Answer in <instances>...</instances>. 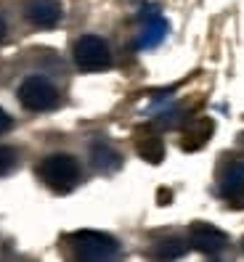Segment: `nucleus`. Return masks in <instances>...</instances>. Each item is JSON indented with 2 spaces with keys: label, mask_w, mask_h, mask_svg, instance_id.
I'll return each instance as SVG.
<instances>
[{
  "label": "nucleus",
  "mask_w": 244,
  "mask_h": 262,
  "mask_svg": "<svg viewBox=\"0 0 244 262\" xmlns=\"http://www.w3.org/2000/svg\"><path fill=\"white\" fill-rule=\"evenodd\" d=\"M37 178L56 193H69L80 180V162L72 154H51L37 164Z\"/></svg>",
  "instance_id": "f257e3e1"
},
{
  "label": "nucleus",
  "mask_w": 244,
  "mask_h": 262,
  "mask_svg": "<svg viewBox=\"0 0 244 262\" xmlns=\"http://www.w3.org/2000/svg\"><path fill=\"white\" fill-rule=\"evenodd\" d=\"M72 254L77 259H114L119 254L117 238L101 233V230H77L69 236Z\"/></svg>",
  "instance_id": "f03ea898"
},
{
  "label": "nucleus",
  "mask_w": 244,
  "mask_h": 262,
  "mask_svg": "<svg viewBox=\"0 0 244 262\" xmlns=\"http://www.w3.org/2000/svg\"><path fill=\"white\" fill-rule=\"evenodd\" d=\"M19 103L27 112H51L58 106V90L48 77L32 74L19 85Z\"/></svg>",
  "instance_id": "7ed1b4c3"
},
{
  "label": "nucleus",
  "mask_w": 244,
  "mask_h": 262,
  "mask_svg": "<svg viewBox=\"0 0 244 262\" xmlns=\"http://www.w3.org/2000/svg\"><path fill=\"white\" fill-rule=\"evenodd\" d=\"M72 56H74V64L83 72H101L112 64V51L106 45L104 37L98 35H83L72 48Z\"/></svg>",
  "instance_id": "20e7f679"
},
{
  "label": "nucleus",
  "mask_w": 244,
  "mask_h": 262,
  "mask_svg": "<svg viewBox=\"0 0 244 262\" xmlns=\"http://www.w3.org/2000/svg\"><path fill=\"white\" fill-rule=\"evenodd\" d=\"M189 238H191L194 249H199L202 254H210V257L223 252L226 244H228V236L220 228L210 225V223H194L191 230H189Z\"/></svg>",
  "instance_id": "39448f33"
},
{
  "label": "nucleus",
  "mask_w": 244,
  "mask_h": 262,
  "mask_svg": "<svg viewBox=\"0 0 244 262\" xmlns=\"http://www.w3.org/2000/svg\"><path fill=\"white\" fill-rule=\"evenodd\" d=\"M24 16L29 24L51 29L61 21V3L58 0H24Z\"/></svg>",
  "instance_id": "423d86ee"
},
{
  "label": "nucleus",
  "mask_w": 244,
  "mask_h": 262,
  "mask_svg": "<svg viewBox=\"0 0 244 262\" xmlns=\"http://www.w3.org/2000/svg\"><path fill=\"white\" fill-rule=\"evenodd\" d=\"M135 151H138L146 162H159L165 157V146H162L159 133H154L151 127L135 130Z\"/></svg>",
  "instance_id": "0eeeda50"
},
{
  "label": "nucleus",
  "mask_w": 244,
  "mask_h": 262,
  "mask_svg": "<svg viewBox=\"0 0 244 262\" xmlns=\"http://www.w3.org/2000/svg\"><path fill=\"white\" fill-rule=\"evenodd\" d=\"M90 159H93V164L98 169H114L119 164V157L106 143H93L90 146Z\"/></svg>",
  "instance_id": "6e6552de"
},
{
  "label": "nucleus",
  "mask_w": 244,
  "mask_h": 262,
  "mask_svg": "<svg viewBox=\"0 0 244 262\" xmlns=\"http://www.w3.org/2000/svg\"><path fill=\"white\" fill-rule=\"evenodd\" d=\"M210 133H212V122H210V119H199L191 130H186V135H183V138L189 141L186 148H199V146H205L207 138H210Z\"/></svg>",
  "instance_id": "1a4fd4ad"
},
{
  "label": "nucleus",
  "mask_w": 244,
  "mask_h": 262,
  "mask_svg": "<svg viewBox=\"0 0 244 262\" xmlns=\"http://www.w3.org/2000/svg\"><path fill=\"white\" fill-rule=\"evenodd\" d=\"M183 252H186V246H183L180 238H165L154 246V257H165V259H170V257H180Z\"/></svg>",
  "instance_id": "9d476101"
},
{
  "label": "nucleus",
  "mask_w": 244,
  "mask_h": 262,
  "mask_svg": "<svg viewBox=\"0 0 244 262\" xmlns=\"http://www.w3.org/2000/svg\"><path fill=\"white\" fill-rule=\"evenodd\" d=\"M16 162H19L16 151H13L11 146H0V178L13 172V169H16Z\"/></svg>",
  "instance_id": "9b49d317"
},
{
  "label": "nucleus",
  "mask_w": 244,
  "mask_h": 262,
  "mask_svg": "<svg viewBox=\"0 0 244 262\" xmlns=\"http://www.w3.org/2000/svg\"><path fill=\"white\" fill-rule=\"evenodd\" d=\"M11 125H13V122H11V117H8L3 109H0V135H3V133H8V130H11Z\"/></svg>",
  "instance_id": "f8f14e48"
},
{
  "label": "nucleus",
  "mask_w": 244,
  "mask_h": 262,
  "mask_svg": "<svg viewBox=\"0 0 244 262\" xmlns=\"http://www.w3.org/2000/svg\"><path fill=\"white\" fill-rule=\"evenodd\" d=\"M3 37H6V21H3V16H0V42H3Z\"/></svg>",
  "instance_id": "ddd939ff"
},
{
  "label": "nucleus",
  "mask_w": 244,
  "mask_h": 262,
  "mask_svg": "<svg viewBox=\"0 0 244 262\" xmlns=\"http://www.w3.org/2000/svg\"><path fill=\"white\" fill-rule=\"evenodd\" d=\"M241 246H244V241H241Z\"/></svg>",
  "instance_id": "4468645a"
}]
</instances>
